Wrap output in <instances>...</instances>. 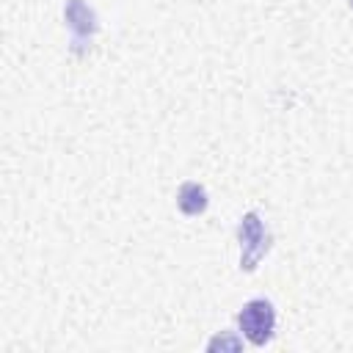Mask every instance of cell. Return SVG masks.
Returning a JSON list of instances; mask_svg holds the SVG:
<instances>
[{"mask_svg": "<svg viewBox=\"0 0 353 353\" xmlns=\"http://www.w3.org/2000/svg\"><path fill=\"white\" fill-rule=\"evenodd\" d=\"M237 240H240V270H245V273L256 270V265L270 251V232L256 210H251L240 218Z\"/></svg>", "mask_w": 353, "mask_h": 353, "instance_id": "obj_1", "label": "cell"}, {"mask_svg": "<svg viewBox=\"0 0 353 353\" xmlns=\"http://www.w3.org/2000/svg\"><path fill=\"white\" fill-rule=\"evenodd\" d=\"M237 328L254 347H265L276 334V306L268 298H251L237 312Z\"/></svg>", "mask_w": 353, "mask_h": 353, "instance_id": "obj_2", "label": "cell"}, {"mask_svg": "<svg viewBox=\"0 0 353 353\" xmlns=\"http://www.w3.org/2000/svg\"><path fill=\"white\" fill-rule=\"evenodd\" d=\"M63 19H66V28H69V36H72V41H69L72 55H77V58L88 55L91 41H94V36L99 30V22H97L94 8L85 0H66Z\"/></svg>", "mask_w": 353, "mask_h": 353, "instance_id": "obj_3", "label": "cell"}, {"mask_svg": "<svg viewBox=\"0 0 353 353\" xmlns=\"http://www.w3.org/2000/svg\"><path fill=\"white\" fill-rule=\"evenodd\" d=\"M207 204H210V199H207L204 185H199L193 179H188V182L179 185V190H176V207H179L182 215L196 218V215H201L207 210Z\"/></svg>", "mask_w": 353, "mask_h": 353, "instance_id": "obj_4", "label": "cell"}, {"mask_svg": "<svg viewBox=\"0 0 353 353\" xmlns=\"http://www.w3.org/2000/svg\"><path fill=\"white\" fill-rule=\"evenodd\" d=\"M347 3H350V8H353V0H347Z\"/></svg>", "mask_w": 353, "mask_h": 353, "instance_id": "obj_5", "label": "cell"}]
</instances>
